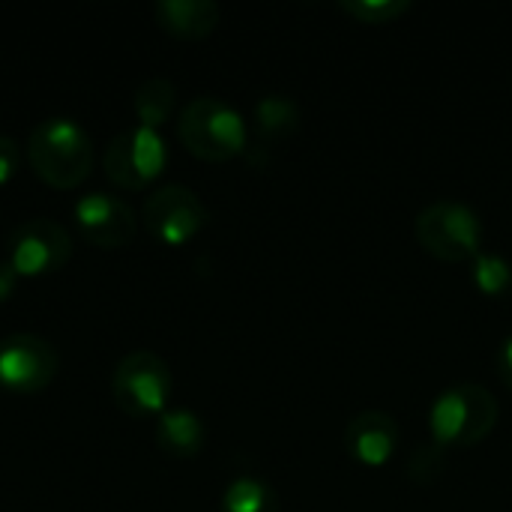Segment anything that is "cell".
Returning a JSON list of instances; mask_svg holds the SVG:
<instances>
[{
	"instance_id": "obj_1",
	"label": "cell",
	"mask_w": 512,
	"mask_h": 512,
	"mask_svg": "<svg viewBox=\"0 0 512 512\" xmlns=\"http://www.w3.org/2000/svg\"><path fill=\"white\" fill-rule=\"evenodd\" d=\"M27 162L33 174L54 189H75L93 171L90 132L63 114L39 120L27 135Z\"/></svg>"
},
{
	"instance_id": "obj_2",
	"label": "cell",
	"mask_w": 512,
	"mask_h": 512,
	"mask_svg": "<svg viewBox=\"0 0 512 512\" xmlns=\"http://www.w3.org/2000/svg\"><path fill=\"white\" fill-rule=\"evenodd\" d=\"M501 417V405L495 399V393L483 384L465 381V384H453L447 387L432 411H429V429L435 444H441L444 450L450 447H477L483 444Z\"/></svg>"
},
{
	"instance_id": "obj_3",
	"label": "cell",
	"mask_w": 512,
	"mask_h": 512,
	"mask_svg": "<svg viewBox=\"0 0 512 512\" xmlns=\"http://www.w3.org/2000/svg\"><path fill=\"white\" fill-rule=\"evenodd\" d=\"M180 144L204 162H228L246 150L249 129L243 114L216 96H195L177 114Z\"/></svg>"
},
{
	"instance_id": "obj_4",
	"label": "cell",
	"mask_w": 512,
	"mask_h": 512,
	"mask_svg": "<svg viewBox=\"0 0 512 512\" xmlns=\"http://www.w3.org/2000/svg\"><path fill=\"white\" fill-rule=\"evenodd\" d=\"M414 234L432 258L447 264L474 261L483 246L480 216L459 201H435L423 207L414 222Z\"/></svg>"
},
{
	"instance_id": "obj_5",
	"label": "cell",
	"mask_w": 512,
	"mask_h": 512,
	"mask_svg": "<svg viewBox=\"0 0 512 512\" xmlns=\"http://www.w3.org/2000/svg\"><path fill=\"white\" fill-rule=\"evenodd\" d=\"M165 165H168V144L162 132L138 123L132 129L117 132L102 153L105 177L123 192L147 189L162 177Z\"/></svg>"
},
{
	"instance_id": "obj_6",
	"label": "cell",
	"mask_w": 512,
	"mask_h": 512,
	"mask_svg": "<svg viewBox=\"0 0 512 512\" xmlns=\"http://www.w3.org/2000/svg\"><path fill=\"white\" fill-rule=\"evenodd\" d=\"M171 369L153 351L126 354L111 375V393L123 414L129 417H159L168 411L171 399Z\"/></svg>"
},
{
	"instance_id": "obj_7",
	"label": "cell",
	"mask_w": 512,
	"mask_h": 512,
	"mask_svg": "<svg viewBox=\"0 0 512 512\" xmlns=\"http://www.w3.org/2000/svg\"><path fill=\"white\" fill-rule=\"evenodd\" d=\"M141 219L162 246H186L210 219L207 204L183 183L156 186L141 207Z\"/></svg>"
},
{
	"instance_id": "obj_8",
	"label": "cell",
	"mask_w": 512,
	"mask_h": 512,
	"mask_svg": "<svg viewBox=\"0 0 512 512\" xmlns=\"http://www.w3.org/2000/svg\"><path fill=\"white\" fill-rule=\"evenodd\" d=\"M69 258H72V237L54 219L33 216L9 234L6 261L15 267L21 279H39L57 273Z\"/></svg>"
},
{
	"instance_id": "obj_9",
	"label": "cell",
	"mask_w": 512,
	"mask_h": 512,
	"mask_svg": "<svg viewBox=\"0 0 512 512\" xmlns=\"http://www.w3.org/2000/svg\"><path fill=\"white\" fill-rule=\"evenodd\" d=\"M60 369L54 345L36 333H12L0 339V387L9 393H39Z\"/></svg>"
},
{
	"instance_id": "obj_10",
	"label": "cell",
	"mask_w": 512,
	"mask_h": 512,
	"mask_svg": "<svg viewBox=\"0 0 512 512\" xmlns=\"http://www.w3.org/2000/svg\"><path fill=\"white\" fill-rule=\"evenodd\" d=\"M72 213L78 231L99 249L129 246L138 234V213L111 192H84Z\"/></svg>"
},
{
	"instance_id": "obj_11",
	"label": "cell",
	"mask_w": 512,
	"mask_h": 512,
	"mask_svg": "<svg viewBox=\"0 0 512 512\" xmlns=\"http://www.w3.org/2000/svg\"><path fill=\"white\" fill-rule=\"evenodd\" d=\"M342 444H345L348 456L357 465H363V468H381L396 453L399 423L387 411L366 408V411H360V414L351 417V423L345 426Z\"/></svg>"
},
{
	"instance_id": "obj_12",
	"label": "cell",
	"mask_w": 512,
	"mask_h": 512,
	"mask_svg": "<svg viewBox=\"0 0 512 512\" xmlns=\"http://www.w3.org/2000/svg\"><path fill=\"white\" fill-rule=\"evenodd\" d=\"M156 24L177 39H204L219 27L222 9L213 0H156Z\"/></svg>"
},
{
	"instance_id": "obj_13",
	"label": "cell",
	"mask_w": 512,
	"mask_h": 512,
	"mask_svg": "<svg viewBox=\"0 0 512 512\" xmlns=\"http://www.w3.org/2000/svg\"><path fill=\"white\" fill-rule=\"evenodd\" d=\"M207 444L201 417L189 408H168L156 417V447L171 459H195Z\"/></svg>"
},
{
	"instance_id": "obj_14",
	"label": "cell",
	"mask_w": 512,
	"mask_h": 512,
	"mask_svg": "<svg viewBox=\"0 0 512 512\" xmlns=\"http://www.w3.org/2000/svg\"><path fill=\"white\" fill-rule=\"evenodd\" d=\"M177 105V87L168 78H147L138 84L135 99H132V111L138 126L147 129H162Z\"/></svg>"
},
{
	"instance_id": "obj_15",
	"label": "cell",
	"mask_w": 512,
	"mask_h": 512,
	"mask_svg": "<svg viewBox=\"0 0 512 512\" xmlns=\"http://www.w3.org/2000/svg\"><path fill=\"white\" fill-rule=\"evenodd\" d=\"M300 129V105L288 96H264L255 105V132L261 141H279Z\"/></svg>"
},
{
	"instance_id": "obj_16",
	"label": "cell",
	"mask_w": 512,
	"mask_h": 512,
	"mask_svg": "<svg viewBox=\"0 0 512 512\" xmlns=\"http://www.w3.org/2000/svg\"><path fill=\"white\" fill-rule=\"evenodd\" d=\"M219 512H279V495L261 477H237L225 486Z\"/></svg>"
},
{
	"instance_id": "obj_17",
	"label": "cell",
	"mask_w": 512,
	"mask_h": 512,
	"mask_svg": "<svg viewBox=\"0 0 512 512\" xmlns=\"http://www.w3.org/2000/svg\"><path fill=\"white\" fill-rule=\"evenodd\" d=\"M471 279H474L477 291L486 297L512 294V264L498 252H480L471 261Z\"/></svg>"
},
{
	"instance_id": "obj_18",
	"label": "cell",
	"mask_w": 512,
	"mask_h": 512,
	"mask_svg": "<svg viewBox=\"0 0 512 512\" xmlns=\"http://www.w3.org/2000/svg\"><path fill=\"white\" fill-rule=\"evenodd\" d=\"M339 9L360 24H393L414 9L411 0H339Z\"/></svg>"
},
{
	"instance_id": "obj_19",
	"label": "cell",
	"mask_w": 512,
	"mask_h": 512,
	"mask_svg": "<svg viewBox=\"0 0 512 512\" xmlns=\"http://www.w3.org/2000/svg\"><path fill=\"white\" fill-rule=\"evenodd\" d=\"M408 480L417 483V486H432L444 477L447 471V450L441 444H423L411 453L408 459Z\"/></svg>"
},
{
	"instance_id": "obj_20",
	"label": "cell",
	"mask_w": 512,
	"mask_h": 512,
	"mask_svg": "<svg viewBox=\"0 0 512 512\" xmlns=\"http://www.w3.org/2000/svg\"><path fill=\"white\" fill-rule=\"evenodd\" d=\"M21 168V147L15 138L0 135V186H6Z\"/></svg>"
},
{
	"instance_id": "obj_21",
	"label": "cell",
	"mask_w": 512,
	"mask_h": 512,
	"mask_svg": "<svg viewBox=\"0 0 512 512\" xmlns=\"http://www.w3.org/2000/svg\"><path fill=\"white\" fill-rule=\"evenodd\" d=\"M18 273H15V267L6 261V258H0V303L3 300H9L12 294H15V285H18Z\"/></svg>"
},
{
	"instance_id": "obj_22",
	"label": "cell",
	"mask_w": 512,
	"mask_h": 512,
	"mask_svg": "<svg viewBox=\"0 0 512 512\" xmlns=\"http://www.w3.org/2000/svg\"><path fill=\"white\" fill-rule=\"evenodd\" d=\"M498 375H501V381L512 390V336L504 342V348L498 354Z\"/></svg>"
}]
</instances>
